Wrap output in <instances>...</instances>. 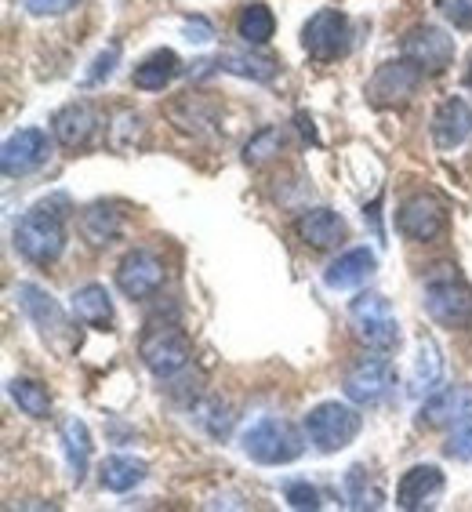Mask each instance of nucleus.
I'll use <instances>...</instances> for the list:
<instances>
[{
    "label": "nucleus",
    "instance_id": "bb28decb",
    "mask_svg": "<svg viewBox=\"0 0 472 512\" xmlns=\"http://www.w3.org/2000/svg\"><path fill=\"white\" fill-rule=\"evenodd\" d=\"M345 502L349 509H382L385 505V487L382 476L367 469V465H353L345 473Z\"/></svg>",
    "mask_w": 472,
    "mask_h": 512
},
{
    "label": "nucleus",
    "instance_id": "aec40b11",
    "mask_svg": "<svg viewBox=\"0 0 472 512\" xmlns=\"http://www.w3.org/2000/svg\"><path fill=\"white\" fill-rule=\"evenodd\" d=\"M69 313L80 327H91V331H113L117 316H113V302H109V291L102 284H84L73 291L69 298Z\"/></svg>",
    "mask_w": 472,
    "mask_h": 512
},
{
    "label": "nucleus",
    "instance_id": "ddd939ff",
    "mask_svg": "<svg viewBox=\"0 0 472 512\" xmlns=\"http://www.w3.org/2000/svg\"><path fill=\"white\" fill-rule=\"evenodd\" d=\"M396 389V371L393 364L382 356H364V360H356L342 378V393L353 400L356 407H374L382 404L385 396Z\"/></svg>",
    "mask_w": 472,
    "mask_h": 512
},
{
    "label": "nucleus",
    "instance_id": "4468645a",
    "mask_svg": "<svg viewBox=\"0 0 472 512\" xmlns=\"http://www.w3.org/2000/svg\"><path fill=\"white\" fill-rule=\"evenodd\" d=\"M48 153H51L48 131L19 128L15 135L4 138V146H0V171H4V178H26L37 168H44Z\"/></svg>",
    "mask_w": 472,
    "mask_h": 512
},
{
    "label": "nucleus",
    "instance_id": "a878e982",
    "mask_svg": "<svg viewBox=\"0 0 472 512\" xmlns=\"http://www.w3.org/2000/svg\"><path fill=\"white\" fill-rule=\"evenodd\" d=\"M146 476H149V465L142 462V458H131V454H109L99 469V483L113 494L135 491Z\"/></svg>",
    "mask_w": 472,
    "mask_h": 512
},
{
    "label": "nucleus",
    "instance_id": "f03ea898",
    "mask_svg": "<svg viewBox=\"0 0 472 512\" xmlns=\"http://www.w3.org/2000/svg\"><path fill=\"white\" fill-rule=\"evenodd\" d=\"M422 302L425 313L447 331H469L472 327V284L454 266H436L425 276Z\"/></svg>",
    "mask_w": 472,
    "mask_h": 512
},
{
    "label": "nucleus",
    "instance_id": "f704fd0d",
    "mask_svg": "<svg viewBox=\"0 0 472 512\" xmlns=\"http://www.w3.org/2000/svg\"><path fill=\"white\" fill-rule=\"evenodd\" d=\"M284 498L291 509H320V491L309 480H287Z\"/></svg>",
    "mask_w": 472,
    "mask_h": 512
},
{
    "label": "nucleus",
    "instance_id": "423d86ee",
    "mask_svg": "<svg viewBox=\"0 0 472 512\" xmlns=\"http://www.w3.org/2000/svg\"><path fill=\"white\" fill-rule=\"evenodd\" d=\"M302 436H305V429L298 433L287 418L266 414V418H258V422L247 425L244 436H240V447H244L247 458L258 465H287L305 451Z\"/></svg>",
    "mask_w": 472,
    "mask_h": 512
},
{
    "label": "nucleus",
    "instance_id": "4c0bfd02",
    "mask_svg": "<svg viewBox=\"0 0 472 512\" xmlns=\"http://www.w3.org/2000/svg\"><path fill=\"white\" fill-rule=\"evenodd\" d=\"M440 11L454 30L472 33V0H440Z\"/></svg>",
    "mask_w": 472,
    "mask_h": 512
},
{
    "label": "nucleus",
    "instance_id": "e433bc0d",
    "mask_svg": "<svg viewBox=\"0 0 472 512\" xmlns=\"http://www.w3.org/2000/svg\"><path fill=\"white\" fill-rule=\"evenodd\" d=\"M26 15H37V19H55V15H66L80 4V0H19Z\"/></svg>",
    "mask_w": 472,
    "mask_h": 512
},
{
    "label": "nucleus",
    "instance_id": "a19ab883",
    "mask_svg": "<svg viewBox=\"0 0 472 512\" xmlns=\"http://www.w3.org/2000/svg\"><path fill=\"white\" fill-rule=\"evenodd\" d=\"M465 84L472 88V59H469V69H465Z\"/></svg>",
    "mask_w": 472,
    "mask_h": 512
},
{
    "label": "nucleus",
    "instance_id": "9b49d317",
    "mask_svg": "<svg viewBox=\"0 0 472 512\" xmlns=\"http://www.w3.org/2000/svg\"><path fill=\"white\" fill-rule=\"evenodd\" d=\"M454 37L433 22H422V26H411L400 40V55L411 59L414 66L422 69L425 77H440L454 66Z\"/></svg>",
    "mask_w": 472,
    "mask_h": 512
},
{
    "label": "nucleus",
    "instance_id": "a211bd4d",
    "mask_svg": "<svg viewBox=\"0 0 472 512\" xmlns=\"http://www.w3.org/2000/svg\"><path fill=\"white\" fill-rule=\"evenodd\" d=\"M295 237L313 251H335L345 237H349V226L345 218L331 207H309L295 218Z\"/></svg>",
    "mask_w": 472,
    "mask_h": 512
},
{
    "label": "nucleus",
    "instance_id": "4be33fe9",
    "mask_svg": "<svg viewBox=\"0 0 472 512\" xmlns=\"http://www.w3.org/2000/svg\"><path fill=\"white\" fill-rule=\"evenodd\" d=\"M178 77H182V59H178L171 48L153 51V55H146V59L131 69V84H135L138 91H164V88H171Z\"/></svg>",
    "mask_w": 472,
    "mask_h": 512
},
{
    "label": "nucleus",
    "instance_id": "f3484780",
    "mask_svg": "<svg viewBox=\"0 0 472 512\" xmlns=\"http://www.w3.org/2000/svg\"><path fill=\"white\" fill-rule=\"evenodd\" d=\"M443 487H447V480H443L440 465H411L404 476H400V483H396V509L404 512H422V509H433L436 502H440Z\"/></svg>",
    "mask_w": 472,
    "mask_h": 512
},
{
    "label": "nucleus",
    "instance_id": "c85d7f7f",
    "mask_svg": "<svg viewBox=\"0 0 472 512\" xmlns=\"http://www.w3.org/2000/svg\"><path fill=\"white\" fill-rule=\"evenodd\" d=\"M440 375H443L440 345H436L433 338H422V342H418V356H414L411 393H414V396L436 393V385H440Z\"/></svg>",
    "mask_w": 472,
    "mask_h": 512
},
{
    "label": "nucleus",
    "instance_id": "39448f33",
    "mask_svg": "<svg viewBox=\"0 0 472 512\" xmlns=\"http://www.w3.org/2000/svg\"><path fill=\"white\" fill-rule=\"evenodd\" d=\"M302 429H305V440L313 444V451L338 454L360 436V429H364V414L356 411L353 400H349V404L324 400V404H316L313 411L305 414Z\"/></svg>",
    "mask_w": 472,
    "mask_h": 512
},
{
    "label": "nucleus",
    "instance_id": "72a5a7b5",
    "mask_svg": "<svg viewBox=\"0 0 472 512\" xmlns=\"http://www.w3.org/2000/svg\"><path fill=\"white\" fill-rule=\"evenodd\" d=\"M117 62H120V44L113 40L109 48H102L99 55H95V62H91V69L84 73V88H99V84H106L109 77H113V69H117Z\"/></svg>",
    "mask_w": 472,
    "mask_h": 512
},
{
    "label": "nucleus",
    "instance_id": "1a4fd4ad",
    "mask_svg": "<svg viewBox=\"0 0 472 512\" xmlns=\"http://www.w3.org/2000/svg\"><path fill=\"white\" fill-rule=\"evenodd\" d=\"M447 229H451V211L429 189L411 193L404 204L396 207V233L411 244H436V240L447 237Z\"/></svg>",
    "mask_w": 472,
    "mask_h": 512
},
{
    "label": "nucleus",
    "instance_id": "cd10ccee",
    "mask_svg": "<svg viewBox=\"0 0 472 512\" xmlns=\"http://www.w3.org/2000/svg\"><path fill=\"white\" fill-rule=\"evenodd\" d=\"M236 37L244 40L247 48H266L269 40L276 37V15L269 4L255 0V4H247L240 15H236Z\"/></svg>",
    "mask_w": 472,
    "mask_h": 512
},
{
    "label": "nucleus",
    "instance_id": "6e6552de",
    "mask_svg": "<svg viewBox=\"0 0 472 512\" xmlns=\"http://www.w3.org/2000/svg\"><path fill=\"white\" fill-rule=\"evenodd\" d=\"M302 51L313 62L327 66L353 51V22L338 8H320L302 26Z\"/></svg>",
    "mask_w": 472,
    "mask_h": 512
},
{
    "label": "nucleus",
    "instance_id": "393cba45",
    "mask_svg": "<svg viewBox=\"0 0 472 512\" xmlns=\"http://www.w3.org/2000/svg\"><path fill=\"white\" fill-rule=\"evenodd\" d=\"M62 451H66V465H69L73 483H84L88 465H91V451H95L88 422H80V418H66V422H62Z\"/></svg>",
    "mask_w": 472,
    "mask_h": 512
},
{
    "label": "nucleus",
    "instance_id": "0eeeda50",
    "mask_svg": "<svg viewBox=\"0 0 472 512\" xmlns=\"http://www.w3.org/2000/svg\"><path fill=\"white\" fill-rule=\"evenodd\" d=\"M138 356L149 375L164 382V378L182 375L193 364V338L175 324H149L138 338Z\"/></svg>",
    "mask_w": 472,
    "mask_h": 512
},
{
    "label": "nucleus",
    "instance_id": "9d476101",
    "mask_svg": "<svg viewBox=\"0 0 472 512\" xmlns=\"http://www.w3.org/2000/svg\"><path fill=\"white\" fill-rule=\"evenodd\" d=\"M422 80H425L422 69L400 55V59H389L374 69L364 84V95L374 109H404L407 102H414Z\"/></svg>",
    "mask_w": 472,
    "mask_h": 512
},
{
    "label": "nucleus",
    "instance_id": "2eb2a0df",
    "mask_svg": "<svg viewBox=\"0 0 472 512\" xmlns=\"http://www.w3.org/2000/svg\"><path fill=\"white\" fill-rule=\"evenodd\" d=\"M418 422L425 429H462L472 422V385H443L418 411Z\"/></svg>",
    "mask_w": 472,
    "mask_h": 512
},
{
    "label": "nucleus",
    "instance_id": "58836bf2",
    "mask_svg": "<svg viewBox=\"0 0 472 512\" xmlns=\"http://www.w3.org/2000/svg\"><path fill=\"white\" fill-rule=\"evenodd\" d=\"M443 451H447V458H454V462H472V422L462 425V429H454Z\"/></svg>",
    "mask_w": 472,
    "mask_h": 512
},
{
    "label": "nucleus",
    "instance_id": "c9c22d12",
    "mask_svg": "<svg viewBox=\"0 0 472 512\" xmlns=\"http://www.w3.org/2000/svg\"><path fill=\"white\" fill-rule=\"evenodd\" d=\"M109 131H113V146L131 149V146H135V138L142 135L146 128H142V117H138V113H120L117 124H113Z\"/></svg>",
    "mask_w": 472,
    "mask_h": 512
},
{
    "label": "nucleus",
    "instance_id": "473e14b6",
    "mask_svg": "<svg viewBox=\"0 0 472 512\" xmlns=\"http://www.w3.org/2000/svg\"><path fill=\"white\" fill-rule=\"evenodd\" d=\"M171 120H175L178 128L182 131H204L207 124H211V120H215V113H211V106H204V102L197 99V95H193V91H189L186 99H178V102H171Z\"/></svg>",
    "mask_w": 472,
    "mask_h": 512
},
{
    "label": "nucleus",
    "instance_id": "7c9ffc66",
    "mask_svg": "<svg viewBox=\"0 0 472 512\" xmlns=\"http://www.w3.org/2000/svg\"><path fill=\"white\" fill-rule=\"evenodd\" d=\"M284 131L280 128H262L244 142V164L247 168H266L269 160H276L284 153Z\"/></svg>",
    "mask_w": 472,
    "mask_h": 512
},
{
    "label": "nucleus",
    "instance_id": "b1692460",
    "mask_svg": "<svg viewBox=\"0 0 472 512\" xmlns=\"http://www.w3.org/2000/svg\"><path fill=\"white\" fill-rule=\"evenodd\" d=\"M215 69H222V73H233V77H240V80L269 84V80L276 77L280 62L269 59V55H258L255 48H251V51H222V55L215 59Z\"/></svg>",
    "mask_w": 472,
    "mask_h": 512
},
{
    "label": "nucleus",
    "instance_id": "20e7f679",
    "mask_svg": "<svg viewBox=\"0 0 472 512\" xmlns=\"http://www.w3.org/2000/svg\"><path fill=\"white\" fill-rule=\"evenodd\" d=\"M349 331L371 353H393L400 345V320L393 313V302L378 291H364L349 302Z\"/></svg>",
    "mask_w": 472,
    "mask_h": 512
},
{
    "label": "nucleus",
    "instance_id": "dca6fc26",
    "mask_svg": "<svg viewBox=\"0 0 472 512\" xmlns=\"http://www.w3.org/2000/svg\"><path fill=\"white\" fill-rule=\"evenodd\" d=\"M102 128V113L95 102H66L62 109H55L51 117V138L59 142L62 149H84L91 146V138L99 135Z\"/></svg>",
    "mask_w": 472,
    "mask_h": 512
},
{
    "label": "nucleus",
    "instance_id": "ea45409f",
    "mask_svg": "<svg viewBox=\"0 0 472 512\" xmlns=\"http://www.w3.org/2000/svg\"><path fill=\"white\" fill-rule=\"evenodd\" d=\"M182 26H186V40H197V44H204V40L215 37V26H211L207 19H200V15H189Z\"/></svg>",
    "mask_w": 472,
    "mask_h": 512
},
{
    "label": "nucleus",
    "instance_id": "c756f323",
    "mask_svg": "<svg viewBox=\"0 0 472 512\" xmlns=\"http://www.w3.org/2000/svg\"><path fill=\"white\" fill-rule=\"evenodd\" d=\"M8 393L22 414H30V418H37V422L51 418V393L44 382H37V378H11Z\"/></svg>",
    "mask_w": 472,
    "mask_h": 512
},
{
    "label": "nucleus",
    "instance_id": "7ed1b4c3",
    "mask_svg": "<svg viewBox=\"0 0 472 512\" xmlns=\"http://www.w3.org/2000/svg\"><path fill=\"white\" fill-rule=\"evenodd\" d=\"M11 295H15V306L26 313V320L37 327V335L48 342V349H55L59 356L73 353L77 338H73V324H69L66 309L59 306V298L51 295V291H44L40 284H33V280L15 284Z\"/></svg>",
    "mask_w": 472,
    "mask_h": 512
},
{
    "label": "nucleus",
    "instance_id": "6ab92c4d",
    "mask_svg": "<svg viewBox=\"0 0 472 512\" xmlns=\"http://www.w3.org/2000/svg\"><path fill=\"white\" fill-rule=\"evenodd\" d=\"M429 131H433V146L443 149V153H447V149L465 146L469 135H472V106L462 99V95L443 99L440 106H436Z\"/></svg>",
    "mask_w": 472,
    "mask_h": 512
},
{
    "label": "nucleus",
    "instance_id": "f257e3e1",
    "mask_svg": "<svg viewBox=\"0 0 472 512\" xmlns=\"http://www.w3.org/2000/svg\"><path fill=\"white\" fill-rule=\"evenodd\" d=\"M15 251L33 266H51L66 251V211L62 200H40L15 222Z\"/></svg>",
    "mask_w": 472,
    "mask_h": 512
},
{
    "label": "nucleus",
    "instance_id": "5701e85b",
    "mask_svg": "<svg viewBox=\"0 0 472 512\" xmlns=\"http://www.w3.org/2000/svg\"><path fill=\"white\" fill-rule=\"evenodd\" d=\"M124 233V215L117 211V204H88L80 211V237L91 247H109L113 240Z\"/></svg>",
    "mask_w": 472,
    "mask_h": 512
},
{
    "label": "nucleus",
    "instance_id": "412c9836",
    "mask_svg": "<svg viewBox=\"0 0 472 512\" xmlns=\"http://www.w3.org/2000/svg\"><path fill=\"white\" fill-rule=\"evenodd\" d=\"M374 269H378V258H374L371 247H349V251H342V255L327 266L324 284L331 287V291H349V287L364 284Z\"/></svg>",
    "mask_w": 472,
    "mask_h": 512
},
{
    "label": "nucleus",
    "instance_id": "f8f14e48",
    "mask_svg": "<svg viewBox=\"0 0 472 512\" xmlns=\"http://www.w3.org/2000/svg\"><path fill=\"white\" fill-rule=\"evenodd\" d=\"M168 280V266L157 251L149 247H135L128 255L120 258L117 266V287L120 295L131 298V302H146V298L160 295V287Z\"/></svg>",
    "mask_w": 472,
    "mask_h": 512
},
{
    "label": "nucleus",
    "instance_id": "2f4dec72",
    "mask_svg": "<svg viewBox=\"0 0 472 512\" xmlns=\"http://www.w3.org/2000/svg\"><path fill=\"white\" fill-rule=\"evenodd\" d=\"M197 422L204 425L207 436H215V440H226L229 433H233V411H229V404L222 400V396H207L204 404L197 407Z\"/></svg>",
    "mask_w": 472,
    "mask_h": 512
}]
</instances>
